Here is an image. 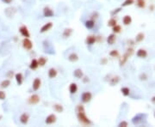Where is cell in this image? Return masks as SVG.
I'll return each mask as SVG.
<instances>
[{
  "mask_svg": "<svg viewBox=\"0 0 155 127\" xmlns=\"http://www.w3.org/2000/svg\"><path fill=\"white\" fill-rule=\"evenodd\" d=\"M76 114H77V118H78V120L79 122L83 125H85V126H89L92 124L90 119L86 116V113H85V110L84 106L82 105H78L76 107Z\"/></svg>",
  "mask_w": 155,
  "mask_h": 127,
  "instance_id": "1",
  "label": "cell"
},
{
  "mask_svg": "<svg viewBox=\"0 0 155 127\" xmlns=\"http://www.w3.org/2000/svg\"><path fill=\"white\" fill-rule=\"evenodd\" d=\"M40 100H41V99H40L39 95L36 94H34L29 97V99H28V103L30 105H36L40 102Z\"/></svg>",
  "mask_w": 155,
  "mask_h": 127,
  "instance_id": "2",
  "label": "cell"
},
{
  "mask_svg": "<svg viewBox=\"0 0 155 127\" xmlns=\"http://www.w3.org/2000/svg\"><path fill=\"white\" fill-rule=\"evenodd\" d=\"M92 99V94L89 91H87V92H85L83 93L82 95H81V100H82V102L84 103H88L90 102Z\"/></svg>",
  "mask_w": 155,
  "mask_h": 127,
  "instance_id": "3",
  "label": "cell"
},
{
  "mask_svg": "<svg viewBox=\"0 0 155 127\" xmlns=\"http://www.w3.org/2000/svg\"><path fill=\"white\" fill-rule=\"evenodd\" d=\"M23 46L24 49L29 51L33 48V42L29 40V38H24L23 40Z\"/></svg>",
  "mask_w": 155,
  "mask_h": 127,
  "instance_id": "4",
  "label": "cell"
},
{
  "mask_svg": "<svg viewBox=\"0 0 155 127\" xmlns=\"http://www.w3.org/2000/svg\"><path fill=\"white\" fill-rule=\"evenodd\" d=\"M145 116H147V115H145V114H137L136 116H134V117L133 118L132 123L134 124V125H140V124L143 122V118H144Z\"/></svg>",
  "mask_w": 155,
  "mask_h": 127,
  "instance_id": "5",
  "label": "cell"
},
{
  "mask_svg": "<svg viewBox=\"0 0 155 127\" xmlns=\"http://www.w3.org/2000/svg\"><path fill=\"white\" fill-rule=\"evenodd\" d=\"M19 32L22 35H23L24 38H29L30 37V33H29V29L28 28L25 26V25H23V26H21L20 29H19Z\"/></svg>",
  "mask_w": 155,
  "mask_h": 127,
  "instance_id": "6",
  "label": "cell"
},
{
  "mask_svg": "<svg viewBox=\"0 0 155 127\" xmlns=\"http://www.w3.org/2000/svg\"><path fill=\"white\" fill-rule=\"evenodd\" d=\"M43 16L45 17H53L54 16V12L51 8L46 6L43 9Z\"/></svg>",
  "mask_w": 155,
  "mask_h": 127,
  "instance_id": "7",
  "label": "cell"
},
{
  "mask_svg": "<svg viewBox=\"0 0 155 127\" xmlns=\"http://www.w3.org/2000/svg\"><path fill=\"white\" fill-rule=\"evenodd\" d=\"M56 119H57V118H56V115L54 114V113H52V114H49L48 117L46 118L45 123L47 124V125H52V124L55 123Z\"/></svg>",
  "mask_w": 155,
  "mask_h": 127,
  "instance_id": "8",
  "label": "cell"
},
{
  "mask_svg": "<svg viewBox=\"0 0 155 127\" xmlns=\"http://www.w3.org/2000/svg\"><path fill=\"white\" fill-rule=\"evenodd\" d=\"M41 81L40 78L36 77L35 80L33 81V84H32V88L35 91H37L40 88H41Z\"/></svg>",
  "mask_w": 155,
  "mask_h": 127,
  "instance_id": "9",
  "label": "cell"
},
{
  "mask_svg": "<svg viewBox=\"0 0 155 127\" xmlns=\"http://www.w3.org/2000/svg\"><path fill=\"white\" fill-rule=\"evenodd\" d=\"M53 28V23H51V22H49V23H47L46 24H44L42 27H41V30H40V32H41V34L43 33H46V32H48V31H49L50 29Z\"/></svg>",
  "mask_w": 155,
  "mask_h": 127,
  "instance_id": "10",
  "label": "cell"
},
{
  "mask_svg": "<svg viewBox=\"0 0 155 127\" xmlns=\"http://www.w3.org/2000/svg\"><path fill=\"white\" fill-rule=\"evenodd\" d=\"M96 41H97V36H95V35H89V36H87L86 40H85L86 44L90 46L95 44Z\"/></svg>",
  "mask_w": 155,
  "mask_h": 127,
  "instance_id": "11",
  "label": "cell"
},
{
  "mask_svg": "<svg viewBox=\"0 0 155 127\" xmlns=\"http://www.w3.org/2000/svg\"><path fill=\"white\" fill-rule=\"evenodd\" d=\"M29 119V115L26 113H23V114L20 116V122L23 125H27Z\"/></svg>",
  "mask_w": 155,
  "mask_h": 127,
  "instance_id": "12",
  "label": "cell"
},
{
  "mask_svg": "<svg viewBox=\"0 0 155 127\" xmlns=\"http://www.w3.org/2000/svg\"><path fill=\"white\" fill-rule=\"evenodd\" d=\"M72 33H73V29H71V28H67V29H66L64 30V32H63V34H62V36L64 37L65 39H66V38L71 37V35H72Z\"/></svg>",
  "mask_w": 155,
  "mask_h": 127,
  "instance_id": "13",
  "label": "cell"
},
{
  "mask_svg": "<svg viewBox=\"0 0 155 127\" xmlns=\"http://www.w3.org/2000/svg\"><path fill=\"white\" fill-rule=\"evenodd\" d=\"M116 34H111L107 38V42L109 45H114V43L116 42Z\"/></svg>",
  "mask_w": 155,
  "mask_h": 127,
  "instance_id": "14",
  "label": "cell"
},
{
  "mask_svg": "<svg viewBox=\"0 0 155 127\" xmlns=\"http://www.w3.org/2000/svg\"><path fill=\"white\" fill-rule=\"evenodd\" d=\"M58 75V71L55 68H50L48 70V76L49 78H55Z\"/></svg>",
  "mask_w": 155,
  "mask_h": 127,
  "instance_id": "15",
  "label": "cell"
},
{
  "mask_svg": "<svg viewBox=\"0 0 155 127\" xmlns=\"http://www.w3.org/2000/svg\"><path fill=\"white\" fill-rule=\"evenodd\" d=\"M73 76H75L78 79H82V77L84 76V73H83V70L81 69H76L73 72Z\"/></svg>",
  "mask_w": 155,
  "mask_h": 127,
  "instance_id": "16",
  "label": "cell"
},
{
  "mask_svg": "<svg viewBox=\"0 0 155 127\" xmlns=\"http://www.w3.org/2000/svg\"><path fill=\"white\" fill-rule=\"evenodd\" d=\"M69 91H70V93L72 94H76L77 91H78V85H77V83L72 82L70 84V86H69Z\"/></svg>",
  "mask_w": 155,
  "mask_h": 127,
  "instance_id": "17",
  "label": "cell"
},
{
  "mask_svg": "<svg viewBox=\"0 0 155 127\" xmlns=\"http://www.w3.org/2000/svg\"><path fill=\"white\" fill-rule=\"evenodd\" d=\"M16 9L15 8H12V7H10V8H7L6 10H5V14L8 16L9 17H13L15 14H16Z\"/></svg>",
  "mask_w": 155,
  "mask_h": 127,
  "instance_id": "18",
  "label": "cell"
},
{
  "mask_svg": "<svg viewBox=\"0 0 155 127\" xmlns=\"http://www.w3.org/2000/svg\"><path fill=\"white\" fill-rule=\"evenodd\" d=\"M136 55H137V57L144 58H146L147 56V52L145 49H139L136 52Z\"/></svg>",
  "mask_w": 155,
  "mask_h": 127,
  "instance_id": "19",
  "label": "cell"
},
{
  "mask_svg": "<svg viewBox=\"0 0 155 127\" xmlns=\"http://www.w3.org/2000/svg\"><path fill=\"white\" fill-rule=\"evenodd\" d=\"M68 60L70 62H72V63L77 62L78 60H79V56H78V54L77 53H75V52H72L71 54H69Z\"/></svg>",
  "mask_w": 155,
  "mask_h": 127,
  "instance_id": "20",
  "label": "cell"
},
{
  "mask_svg": "<svg viewBox=\"0 0 155 127\" xmlns=\"http://www.w3.org/2000/svg\"><path fill=\"white\" fill-rule=\"evenodd\" d=\"M39 67V64H38V60L35 59V58H33L31 60L30 64H29V68L31 70H36L37 68Z\"/></svg>",
  "mask_w": 155,
  "mask_h": 127,
  "instance_id": "21",
  "label": "cell"
},
{
  "mask_svg": "<svg viewBox=\"0 0 155 127\" xmlns=\"http://www.w3.org/2000/svg\"><path fill=\"white\" fill-rule=\"evenodd\" d=\"M53 108H54V110L55 111L56 113H63V111H64V107L60 104H54L53 106Z\"/></svg>",
  "mask_w": 155,
  "mask_h": 127,
  "instance_id": "22",
  "label": "cell"
},
{
  "mask_svg": "<svg viewBox=\"0 0 155 127\" xmlns=\"http://www.w3.org/2000/svg\"><path fill=\"white\" fill-rule=\"evenodd\" d=\"M15 78H16V81H17V84L18 85H22L23 81V76L22 73H17L15 75Z\"/></svg>",
  "mask_w": 155,
  "mask_h": 127,
  "instance_id": "23",
  "label": "cell"
},
{
  "mask_svg": "<svg viewBox=\"0 0 155 127\" xmlns=\"http://www.w3.org/2000/svg\"><path fill=\"white\" fill-rule=\"evenodd\" d=\"M85 24V27L88 29H92L94 28V26H95V22H94L93 19H91V20H87Z\"/></svg>",
  "mask_w": 155,
  "mask_h": 127,
  "instance_id": "24",
  "label": "cell"
},
{
  "mask_svg": "<svg viewBox=\"0 0 155 127\" xmlns=\"http://www.w3.org/2000/svg\"><path fill=\"white\" fill-rule=\"evenodd\" d=\"M119 82H120V76H114V77H112L111 79H110V86H115V85H116Z\"/></svg>",
  "mask_w": 155,
  "mask_h": 127,
  "instance_id": "25",
  "label": "cell"
},
{
  "mask_svg": "<svg viewBox=\"0 0 155 127\" xmlns=\"http://www.w3.org/2000/svg\"><path fill=\"white\" fill-rule=\"evenodd\" d=\"M122 23H123L124 25H126V26L130 25L131 23H132V17L130 16H125L123 17V19H122Z\"/></svg>",
  "mask_w": 155,
  "mask_h": 127,
  "instance_id": "26",
  "label": "cell"
},
{
  "mask_svg": "<svg viewBox=\"0 0 155 127\" xmlns=\"http://www.w3.org/2000/svg\"><path fill=\"white\" fill-rule=\"evenodd\" d=\"M144 38H145L144 34H143V33H139L138 35H136V37H135V42H137V43H140V42L143 41Z\"/></svg>",
  "mask_w": 155,
  "mask_h": 127,
  "instance_id": "27",
  "label": "cell"
},
{
  "mask_svg": "<svg viewBox=\"0 0 155 127\" xmlns=\"http://www.w3.org/2000/svg\"><path fill=\"white\" fill-rule=\"evenodd\" d=\"M47 62H48V59H47L46 58L41 57L39 59H38V64H39V66H41V67H43V66H45Z\"/></svg>",
  "mask_w": 155,
  "mask_h": 127,
  "instance_id": "28",
  "label": "cell"
},
{
  "mask_svg": "<svg viewBox=\"0 0 155 127\" xmlns=\"http://www.w3.org/2000/svg\"><path fill=\"white\" fill-rule=\"evenodd\" d=\"M10 85V81L9 80V79H5V80H4L1 83H0V87L2 88H8Z\"/></svg>",
  "mask_w": 155,
  "mask_h": 127,
  "instance_id": "29",
  "label": "cell"
},
{
  "mask_svg": "<svg viewBox=\"0 0 155 127\" xmlns=\"http://www.w3.org/2000/svg\"><path fill=\"white\" fill-rule=\"evenodd\" d=\"M128 58H129V56H128L127 53H125L123 56H122V58L120 60V66H123L124 64H126V62L128 61Z\"/></svg>",
  "mask_w": 155,
  "mask_h": 127,
  "instance_id": "30",
  "label": "cell"
},
{
  "mask_svg": "<svg viewBox=\"0 0 155 127\" xmlns=\"http://www.w3.org/2000/svg\"><path fill=\"white\" fill-rule=\"evenodd\" d=\"M121 92H122V94H123V95L128 96V95H129V94H130V89H129L128 87H123V88H121Z\"/></svg>",
  "mask_w": 155,
  "mask_h": 127,
  "instance_id": "31",
  "label": "cell"
},
{
  "mask_svg": "<svg viewBox=\"0 0 155 127\" xmlns=\"http://www.w3.org/2000/svg\"><path fill=\"white\" fill-rule=\"evenodd\" d=\"M136 4L139 8H145L146 6V1L145 0H136Z\"/></svg>",
  "mask_w": 155,
  "mask_h": 127,
  "instance_id": "32",
  "label": "cell"
},
{
  "mask_svg": "<svg viewBox=\"0 0 155 127\" xmlns=\"http://www.w3.org/2000/svg\"><path fill=\"white\" fill-rule=\"evenodd\" d=\"M116 23H117V22L115 18H110V20L108 21V26L110 28H113L114 26H116Z\"/></svg>",
  "mask_w": 155,
  "mask_h": 127,
  "instance_id": "33",
  "label": "cell"
},
{
  "mask_svg": "<svg viewBox=\"0 0 155 127\" xmlns=\"http://www.w3.org/2000/svg\"><path fill=\"white\" fill-rule=\"evenodd\" d=\"M112 30H113L114 34H119V33H121V31H122V27H121L120 25L116 24V26H114V27L112 28Z\"/></svg>",
  "mask_w": 155,
  "mask_h": 127,
  "instance_id": "34",
  "label": "cell"
},
{
  "mask_svg": "<svg viewBox=\"0 0 155 127\" xmlns=\"http://www.w3.org/2000/svg\"><path fill=\"white\" fill-rule=\"evenodd\" d=\"M110 56L112 58H117L119 56V52L117 50H112L110 52Z\"/></svg>",
  "mask_w": 155,
  "mask_h": 127,
  "instance_id": "35",
  "label": "cell"
},
{
  "mask_svg": "<svg viewBox=\"0 0 155 127\" xmlns=\"http://www.w3.org/2000/svg\"><path fill=\"white\" fill-rule=\"evenodd\" d=\"M134 0H125V2L122 4V6H128V5H131V4H134Z\"/></svg>",
  "mask_w": 155,
  "mask_h": 127,
  "instance_id": "36",
  "label": "cell"
},
{
  "mask_svg": "<svg viewBox=\"0 0 155 127\" xmlns=\"http://www.w3.org/2000/svg\"><path fill=\"white\" fill-rule=\"evenodd\" d=\"M128 125V122L127 121H121L120 123H119V125H118V126L119 127H127Z\"/></svg>",
  "mask_w": 155,
  "mask_h": 127,
  "instance_id": "37",
  "label": "cell"
},
{
  "mask_svg": "<svg viewBox=\"0 0 155 127\" xmlns=\"http://www.w3.org/2000/svg\"><path fill=\"white\" fill-rule=\"evenodd\" d=\"M126 53L128 54L129 57H130V56H132L133 53H134V49H133V48H131V47H129V48H128V50H127Z\"/></svg>",
  "mask_w": 155,
  "mask_h": 127,
  "instance_id": "38",
  "label": "cell"
},
{
  "mask_svg": "<svg viewBox=\"0 0 155 127\" xmlns=\"http://www.w3.org/2000/svg\"><path fill=\"white\" fill-rule=\"evenodd\" d=\"M140 79H141V81H146L147 79V76L146 75V73H141V75H140Z\"/></svg>",
  "mask_w": 155,
  "mask_h": 127,
  "instance_id": "39",
  "label": "cell"
},
{
  "mask_svg": "<svg viewBox=\"0 0 155 127\" xmlns=\"http://www.w3.org/2000/svg\"><path fill=\"white\" fill-rule=\"evenodd\" d=\"M5 98H6V94H5V93H4V91L0 90V100H4Z\"/></svg>",
  "mask_w": 155,
  "mask_h": 127,
  "instance_id": "40",
  "label": "cell"
},
{
  "mask_svg": "<svg viewBox=\"0 0 155 127\" xmlns=\"http://www.w3.org/2000/svg\"><path fill=\"white\" fill-rule=\"evenodd\" d=\"M13 76H14V72L12 71V70H10V71H8V73H7V77L8 78H12Z\"/></svg>",
  "mask_w": 155,
  "mask_h": 127,
  "instance_id": "41",
  "label": "cell"
},
{
  "mask_svg": "<svg viewBox=\"0 0 155 127\" xmlns=\"http://www.w3.org/2000/svg\"><path fill=\"white\" fill-rule=\"evenodd\" d=\"M82 80H83V82H85V83H87V82L90 81V79H89V77H87V76H83Z\"/></svg>",
  "mask_w": 155,
  "mask_h": 127,
  "instance_id": "42",
  "label": "cell"
},
{
  "mask_svg": "<svg viewBox=\"0 0 155 127\" xmlns=\"http://www.w3.org/2000/svg\"><path fill=\"white\" fill-rule=\"evenodd\" d=\"M120 11H121V9H120V8H118V9H116V10H114V11H112V12H111V15H112V16H114L115 14L116 15L118 12H120Z\"/></svg>",
  "mask_w": 155,
  "mask_h": 127,
  "instance_id": "43",
  "label": "cell"
},
{
  "mask_svg": "<svg viewBox=\"0 0 155 127\" xmlns=\"http://www.w3.org/2000/svg\"><path fill=\"white\" fill-rule=\"evenodd\" d=\"M107 61H108L107 58H102L100 62H101L102 64H107Z\"/></svg>",
  "mask_w": 155,
  "mask_h": 127,
  "instance_id": "44",
  "label": "cell"
},
{
  "mask_svg": "<svg viewBox=\"0 0 155 127\" xmlns=\"http://www.w3.org/2000/svg\"><path fill=\"white\" fill-rule=\"evenodd\" d=\"M13 0H2V2L4 3V4H10V3L12 2Z\"/></svg>",
  "mask_w": 155,
  "mask_h": 127,
  "instance_id": "45",
  "label": "cell"
},
{
  "mask_svg": "<svg viewBox=\"0 0 155 127\" xmlns=\"http://www.w3.org/2000/svg\"><path fill=\"white\" fill-rule=\"evenodd\" d=\"M152 102L155 104V96H153V98H152Z\"/></svg>",
  "mask_w": 155,
  "mask_h": 127,
  "instance_id": "46",
  "label": "cell"
},
{
  "mask_svg": "<svg viewBox=\"0 0 155 127\" xmlns=\"http://www.w3.org/2000/svg\"><path fill=\"white\" fill-rule=\"evenodd\" d=\"M151 9H152L151 10H152V11H153V9H154V6H153V5H151Z\"/></svg>",
  "mask_w": 155,
  "mask_h": 127,
  "instance_id": "47",
  "label": "cell"
},
{
  "mask_svg": "<svg viewBox=\"0 0 155 127\" xmlns=\"http://www.w3.org/2000/svg\"><path fill=\"white\" fill-rule=\"evenodd\" d=\"M2 118H3V116H2V115H0V120L2 119Z\"/></svg>",
  "mask_w": 155,
  "mask_h": 127,
  "instance_id": "48",
  "label": "cell"
},
{
  "mask_svg": "<svg viewBox=\"0 0 155 127\" xmlns=\"http://www.w3.org/2000/svg\"><path fill=\"white\" fill-rule=\"evenodd\" d=\"M154 117H155V111H154Z\"/></svg>",
  "mask_w": 155,
  "mask_h": 127,
  "instance_id": "49",
  "label": "cell"
}]
</instances>
